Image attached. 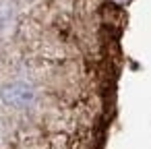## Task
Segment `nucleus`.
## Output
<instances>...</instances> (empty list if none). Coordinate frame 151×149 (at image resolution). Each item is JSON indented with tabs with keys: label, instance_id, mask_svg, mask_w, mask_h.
<instances>
[{
	"label": "nucleus",
	"instance_id": "obj_1",
	"mask_svg": "<svg viewBox=\"0 0 151 149\" xmlns=\"http://www.w3.org/2000/svg\"><path fill=\"white\" fill-rule=\"evenodd\" d=\"M2 97L9 106H15V108H23L27 104H31L33 99V91L23 85V83H15V85H9L2 89Z\"/></svg>",
	"mask_w": 151,
	"mask_h": 149
}]
</instances>
